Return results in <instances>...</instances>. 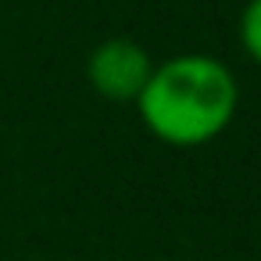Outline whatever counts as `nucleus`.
<instances>
[{
    "instance_id": "nucleus-3",
    "label": "nucleus",
    "mask_w": 261,
    "mask_h": 261,
    "mask_svg": "<svg viewBox=\"0 0 261 261\" xmlns=\"http://www.w3.org/2000/svg\"><path fill=\"white\" fill-rule=\"evenodd\" d=\"M240 43H243V54L254 65H261V0H247L240 15Z\"/></svg>"
},
{
    "instance_id": "nucleus-1",
    "label": "nucleus",
    "mask_w": 261,
    "mask_h": 261,
    "mask_svg": "<svg viewBox=\"0 0 261 261\" xmlns=\"http://www.w3.org/2000/svg\"><path fill=\"white\" fill-rule=\"evenodd\" d=\"M240 108V86L225 61L211 54H179L154 65L136 97L140 122L168 147H204L229 129Z\"/></svg>"
},
{
    "instance_id": "nucleus-2",
    "label": "nucleus",
    "mask_w": 261,
    "mask_h": 261,
    "mask_svg": "<svg viewBox=\"0 0 261 261\" xmlns=\"http://www.w3.org/2000/svg\"><path fill=\"white\" fill-rule=\"evenodd\" d=\"M154 72V61L150 54L136 43V40H125V36H115V40H104L90 61H86V75H90V86L108 97V100H118V104H136L140 90L147 86Z\"/></svg>"
}]
</instances>
